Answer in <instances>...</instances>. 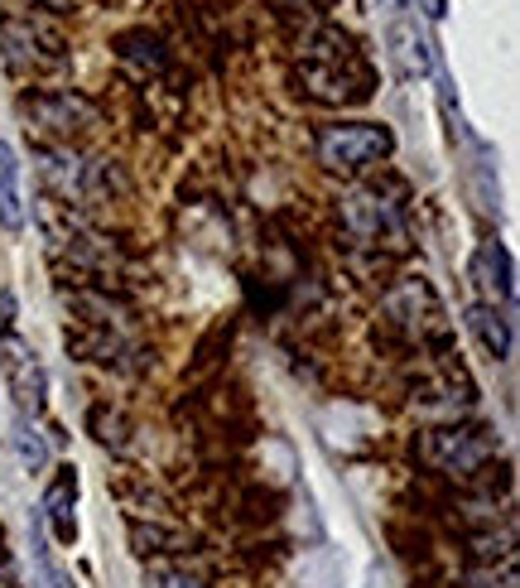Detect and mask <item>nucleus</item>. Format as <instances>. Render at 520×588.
<instances>
[{
    "mask_svg": "<svg viewBox=\"0 0 520 588\" xmlns=\"http://www.w3.org/2000/svg\"><path fill=\"white\" fill-rule=\"evenodd\" d=\"M304 6H332V0H304Z\"/></svg>",
    "mask_w": 520,
    "mask_h": 588,
    "instance_id": "nucleus-23",
    "label": "nucleus"
},
{
    "mask_svg": "<svg viewBox=\"0 0 520 588\" xmlns=\"http://www.w3.org/2000/svg\"><path fill=\"white\" fill-rule=\"evenodd\" d=\"M145 588H203V584L183 569H150L145 574Z\"/></svg>",
    "mask_w": 520,
    "mask_h": 588,
    "instance_id": "nucleus-17",
    "label": "nucleus"
},
{
    "mask_svg": "<svg viewBox=\"0 0 520 588\" xmlns=\"http://www.w3.org/2000/svg\"><path fill=\"white\" fill-rule=\"evenodd\" d=\"M20 112L30 116L34 126L59 130V136H68V130H83V126L97 122V106L83 102V97H73V92H39V97L20 102Z\"/></svg>",
    "mask_w": 520,
    "mask_h": 588,
    "instance_id": "nucleus-6",
    "label": "nucleus"
},
{
    "mask_svg": "<svg viewBox=\"0 0 520 588\" xmlns=\"http://www.w3.org/2000/svg\"><path fill=\"white\" fill-rule=\"evenodd\" d=\"M468 328L477 333V343H482L487 353L497 357V363H506V357H511V347H516L511 318L497 314V304H473V309H468Z\"/></svg>",
    "mask_w": 520,
    "mask_h": 588,
    "instance_id": "nucleus-10",
    "label": "nucleus"
},
{
    "mask_svg": "<svg viewBox=\"0 0 520 588\" xmlns=\"http://www.w3.org/2000/svg\"><path fill=\"white\" fill-rule=\"evenodd\" d=\"M342 218L357 237L367 242H391V246H405V222H400V208L385 203L381 193L371 189H352L342 198Z\"/></svg>",
    "mask_w": 520,
    "mask_h": 588,
    "instance_id": "nucleus-3",
    "label": "nucleus"
},
{
    "mask_svg": "<svg viewBox=\"0 0 520 588\" xmlns=\"http://www.w3.org/2000/svg\"><path fill=\"white\" fill-rule=\"evenodd\" d=\"M391 150H395L391 126H376V122L318 130V165L332 174H362L371 165H381V159H391Z\"/></svg>",
    "mask_w": 520,
    "mask_h": 588,
    "instance_id": "nucleus-2",
    "label": "nucleus"
},
{
    "mask_svg": "<svg viewBox=\"0 0 520 588\" xmlns=\"http://www.w3.org/2000/svg\"><path fill=\"white\" fill-rule=\"evenodd\" d=\"M473 280L491 294V300L511 304V294H516V271H511V256H506L501 242H482V246H477V256H473Z\"/></svg>",
    "mask_w": 520,
    "mask_h": 588,
    "instance_id": "nucleus-9",
    "label": "nucleus"
},
{
    "mask_svg": "<svg viewBox=\"0 0 520 588\" xmlns=\"http://www.w3.org/2000/svg\"><path fill=\"white\" fill-rule=\"evenodd\" d=\"M371 588H391V574H385V569H371Z\"/></svg>",
    "mask_w": 520,
    "mask_h": 588,
    "instance_id": "nucleus-21",
    "label": "nucleus"
},
{
    "mask_svg": "<svg viewBox=\"0 0 520 588\" xmlns=\"http://www.w3.org/2000/svg\"><path fill=\"white\" fill-rule=\"evenodd\" d=\"M420 10H424L429 20H444V15H448V0H420Z\"/></svg>",
    "mask_w": 520,
    "mask_h": 588,
    "instance_id": "nucleus-19",
    "label": "nucleus"
},
{
    "mask_svg": "<svg viewBox=\"0 0 520 588\" xmlns=\"http://www.w3.org/2000/svg\"><path fill=\"white\" fill-rule=\"evenodd\" d=\"M10 449H15V459H20L24 473H39V468L49 463V444H44V434L34 430L30 416H15V420H10Z\"/></svg>",
    "mask_w": 520,
    "mask_h": 588,
    "instance_id": "nucleus-11",
    "label": "nucleus"
},
{
    "mask_svg": "<svg viewBox=\"0 0 520 588\" xmlns=\"http://www.w3.org/2000/svg\"><path fill=\"white\" fill-rule=\"evenodd\" d=\"M385 53H391L395 77H405V83H415V77H424L434 69L429 39H424L420 24H410V20H391V30H385Z\"/></svg>",
    "mask_w": 520,
    "mask_h": 588,
    "instance_id": "nucleus-7",
    "label": "nucleus"
},
{
    "mask_svg": "<svg viewBox=\"0 0 520 588\" xmlns=\"http://www.w3.org/2000/svg\"><path fill=\"white\" fill-rule=\"evenodd\" d=\"M0 371H6V386H10V396H15L20 416H34V410L44 406L49 377H44V367L30 357V347L15 343V338L0 343Z\"/></svg>",
    "mask_w": 520,
    "mask_h": 588,
    "instance_id": "nucleus-4",
    "label": "nucleus"
},
{
    "mask_svg": "<svg viewBox=\"0 0 520 588\" xmlns=\"http://www.w3.org/2000/svg\"><path fill=\"white\" fill-rule=\"evenodd\" d=\"M34 559H39V569H44V584H49V588H77V579H73V574H68V569L59 565V559L49 555L44 536H34Z\"/></svg>",
    "mask_w": 520,
    "mask_h": 588,
    "instance_id": "nucleus-16",
    "label": "nucleus"
},
{
    "mask_svg": "<svg viewBox=\"0 0 520 588\" xmlns=\"http://www.w3.org/2000/svg\"><path fill=\"white\" fill-rule=\"evenodd\" d=\"M39 159H44V179L53 183L59 193H83V165H77V155L68 150H39Z\"/></svg>",
    "mask_w": 520,
    "mask_h": 588,
    "instance_id": "nucleus-12",
    "label": "nucleus"
},
{
    "mask_svg": "<svg viewBox=\"0 0 520 588\" xmlns=\"http://www.w3.org/2000/svg\"><path fill=\"white\" fill-rule=\"evenodd\" d=\"M10 324H15V294L0 290V333H10Z\"/></svg>",
    "mask_w": 520,
    "mask_h": 588,
    "instance_id": "nucleus-18",
    "label": "nucleus"
},
{
    "mask_svg": "<svg viewBox=\"0 0 520 588\" xmlns=\"http://www.w3.org/2000/svg\"><path fill=\"white\" fill-rule=\"evenodd\" d=\"M424 453L434 463H444L448 473H473L477 463H487L497 453V439L482 434V430H434L424 439Z\"/></svg>",
    "mask_w": 520,
    "mask_h": 588,
    "instance_id": "nucleus-5",
    "label": "nucleus"
},
{
    "mask_svg": "<svg viewBox=\"0 0 520 588\" xmlns=\"http://www.w3.org/2000/svg\"><path fill=\"white\" fill-rule=\"evenodd\" d=\"M130 550H136V555H169V550H183V536H179V531H165V526L130 521Z\"/></svg>",
    "mask_w": 520,
    "mask_h": 588,
    "instance_id": "nucleus-14",
    "label": "nucleus"
},
{
    "mask_svg": "<svg viewBox=\"0 0 520 588\" xmlns=\"http://www.w3.org/2000/svg\"><path fill=\"white\" fill-rule=\"evenodd\" d=\"M304 87L323 102H367L371 73L357 59L352 39H342L338 30H323L304 49Z\"/></svg>",
    "mask_w": 520,
    "mask_h": 588,
    "instance_id": "nucleus-1",
    "label": "nucleus"
},
{
    "mask_svg": "<svg viewBox=\"0 0 520 588\" xmlns=\"http://www.w3.org/2000/svg\"><path fill=\"white\" fill-rule=\"evenodd\" d=\"M24 218H30V212H24L20 169L6 159V169H0V227H6V232H20V227H24Z\"/></svg>",
    "mask_w": 520,
    "mask_h": 588,
    "instance_id": "nucleus-13",
    "label": "nucleus"
},
{
    "mask_svg": "<svg viewBox=\"0 0 520 588\" xmlns=\"http://www.w3.org/2000/svg\"><path fill=\"white\" fill-rule=\"evenodd\" d=\"M77 468H59V477L49 483L44 492V521L53 526V540H63V545H73L77 540Z\"/></svg>",
    "mask_w": 520,
    "mask_h": 588,
    "instance_id": "nucleus-8",
    "label": "nucleus"
},
{
    "mask_svg": "<svg viewBox=\"0 0 520 588\" xmlns=\"http://www.w3.org/2000/svg\"><path fill=\"white\" fill-rule=\"evenodd\" d=\"M116 49H121V59L150 63L155 73H165V69H169V53H165V44H159L155 34H121V39H116Z\"/></svg>",
    "mask_w": 520,
    "mask_h": 588,
    "instance_id": "nucleus-15",
    "label": "nucleus"
},
{
    "mask_svg": "<svg viewBox=\"0 0 520 588\" xmlns=\"http://www.w3.org/2000/svg\"><path fill=\"white\" fill-rule=\"evenodd\" d=\"M410 0H381V10H405Z\"/></svg>",
    "mask_w": 520,
    "mask_h": 588,
    "instance_id": "nucleus-22",
    "label": "nucleus"
},
{
    "mask_svg": "<svg viewBox=\"0 0 520 588\" xmlns=\"http://www.w3.org/2000/svg\"><path fill=\"white\" fill-rule=\"evenodd\" d=\"M34 6H44V10H59V15H68V10H73V0H34Z\"/></svg>",
    "mask_w": 520,
    "mask_h": 588,
    "instance_id": "nucleus-20",
    "label": "nucleus"
}]
</instances>
